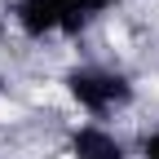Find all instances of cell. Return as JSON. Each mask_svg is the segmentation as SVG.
I'll use <instances>...</instances> for the list:
<instances>
[{
  "instance_id": "1",
  "label": "cell",
  "mask_w": 159,
  "mask_h": 159,
  "mask_svg": "<svg viewBox=\"0 0 159 159\" xmlns=\"http://www.w3.org/2000/svg\"><path fill=\"white\" fill-rule=\"evenodd\" d=\"M66 93H71V102L80 111H89L97 119H106L115 111H124L133 102V84H128V75H119L111 66H75L66 75Z\"/></svg>"
},
{
  "instance_id": "2",
  "label": "cell",
  "mask_w": 159,
  "mask_h": 159,
  "mask_svg": "<svg viewBox=\"0 0 159 159\" xmlns=\"http://www.w3.org/2000/svg\"><path fill=\"white\" fill-rule=\"evenodd\" d=\"M66 155L71 159H128L124 142H119L106 124H80L66 137Z\"/></svg>"
},
{
  "instance_id": "3",
  "label": "cell",
  "mask_w": 159,
  "mask_h": 159,
  "mask_svg": "<svg viewBox=\"0 0 159 159\" xmlns=\"http://www.w3.org/2000/svg\"><path fill=\"white\" fill-rule=\"evenodd\" d=\"M142 159H159V128H150L142 137Z\"/></svg>"
},
{
  "instance_id": "4",
  "label": "cell",
  "mask_w": 159,
  "mask_h": 159,
  "mask_svg": "<svg viewBox=\"0 0 159 159\" xmlns=\"http://www.w3.org/2000/svg\"><path fill=\"white\" fill-rule=\"evenodd\" d=\"M0 93H5V75H0Z\"/></svg>"
}]
</instances>
